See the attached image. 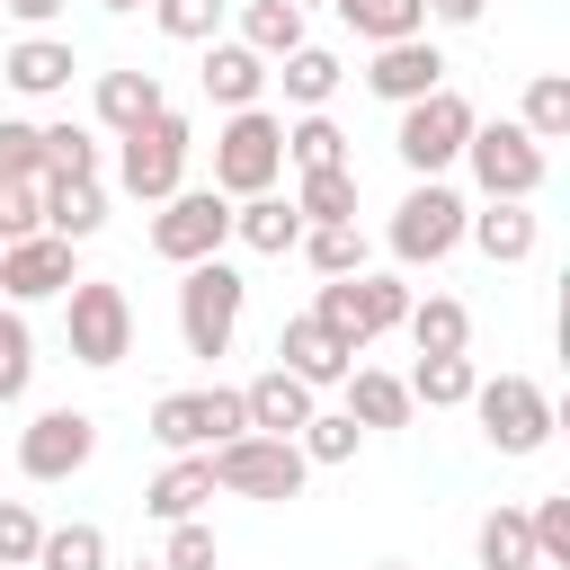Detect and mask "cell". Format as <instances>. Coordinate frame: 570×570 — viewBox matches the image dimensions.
Segmentation results:
<instances>
[{"instance_id": "1", "label": "cell", "mask_w": 570, "mask_h": 570, "mask_svg": "<svg viewBox=\"0 0 570 570\" xmlns=\"http://www.w3.org/2000/svg\"><path fill=\"white\" fill-rule=\"evenodd\" d=\"M187 151H196L187 116H178V107H160L151 125L116 134V187H125V196H142V205H169V196L187 187Z\"/></svg>"}, {"instance_id": "2", "label": "cell", "mask_w": 570, "mask_h": 570, "mask_svg": "<svg viewBox=\"0 0 570 570\" xmlns=\"http://www.w3.org/2000/svg\"><path fill=\"white\" fill-rule=\"evenodd\" d=\"M276 178H285V116H267V107L223 116V134H214V196H267Z\"/></svg>"}, {"instance_id": "3", "label": "cell", "mask_w": 570, "mask_h": 570, "mask_svg": "<svg viewBox=\"0 0 570 570\" xmlns=\"http://www.w3.org/2000/svg\"><path fill=\"white\" fill-rule=\"evenodd\" d=\"M240 303H249L240 267H223V258L178 267V338H187V356H223L232 330H240Z\"/></svg>"}, {"instance_id": "4", "label": "cell", "mask_w": 570, "mask_h": 570, "mask_svg": "<svg viewBox=\"0 0 570 570\" xmlns=\"http://www.w3.org/2000/svg\"><path fill=\"white\" fill-rule=\"evenodd\" d=\"M472 419H481V436L499 445V454H543L552 445V392L534 383V374H499V383H472V401H463Z\"/></svg>"}, {"instance_id": "5", "label": "cell", "mask_w": 570, "mask_h": 570, "mask_svg": "<svg viewBox=\"0 0 570 570\" xmlns=\"http://www.w3.org/2000/svg\"><path fill=\"white\" fill-rule=\"evenodd\" d=\"M205 463H214V490H232V499H303V481H312L294 436H232Z\"/></svg>"}, {"instance_id": "6", "label": "cell", "mask_w": 570, "mask_h": 570, "mask_svg": "<svg viewBox=\"0 0 570 570\" xmlns=\"http://www.w3.org/2000/svg\"><path fill=\"white\" fill-rule=\"evenodd\" d=\"M463 160H472V178H481V196L490 205H534V187H543V142L525 134V125H472V142H463Z\"/></svg>"}, {"instance_id": "7", "label": "cell", "mask_w": 570, "mask_h": 570, "mask_svg": "<svg viewBox=\"0 0 570 570\" xmlns=\"http://www.w3.org/2000/svg\"><path fill=\"white\" fill-rule=\"evenodd\" d=\"M62 338H71V365H125L134 356V303H125V285H107V276H80L71 285V312H62Z\"/></svg>"}, {"instance_id": "8", "label": "cell", "mask_w": 570, "mask_h": 570, "mask_svg": "<svg viewBox=\"0 0 570 570\" xmlns=\"http://www.w3.org/2000/svg\"><path fill=\"white\" fill-rule=\"evenodd\" d=\"M472 98L463 89H436V98H419V107H401V134H392V151H401V169L410 178H436L445 160H463V142H472Z\"/></svg>"}, {"instance_id": "9", "label": "cell", "mask_w": 570, "mask_h": 570, "mask_svg": "<svg viewBox=\"0 0 570 570\" xmlns=\"http://www.w3.org/2000/svg\"><path fill=\"white\" fill-rule=\"evenodd\" d=\"M312 321H330L347 347H365V338H383V330L410 321V285H401V276H321Z\"/></svg>"}, {"instance_id": "10", "label": "cell", "mask_w": 570, "mask_h": 570, "mask_svg": "<svg viewBox=\"0 0 570 570\" xmlns=\"http://www.w3.org/2000/svg\"><path fill=\"white\" fill-rule=\"evenodd\" d=\"M151 436L169 445V454H214V445H232V436H249V410H240V392H160L151 401Z\"/></svg>"}, {"instance_id": "11", "label": "cell", "mask_w": 570, "mask_h": 570, "mask_svg": "<svg viewBox=\"0 0 570 570\" xmlns=\"http://www.w3.org/2000/svg\"><path fill=\"white\" fill-rule=\"evenodd\" d=\"M463 214H472V205H463L445 178H419V187L401 196V214H392V258H401V267H436V258H454Z\"/></svg>"}, {"instance_id": "12", "label": "cell", "mask_w": 570, "mask_h": 570, "mask_svg": "<svg viewBox=\"0 0 570 570\" xmlns=\"http://www.w3.org/2000/svg\"><path fill=\"white\" fill-rule=\"evenodd\" d=\"M223 240H232V196H214V187H178V196L151 214V249H160L169 267L223 258Z\"/></svg>"}, {"instance_id": "13", "label": "cell", "mask_w": 570, "mask_h": 570, "mask_svg": "<svg viewBox=\"0 0 570 570\" xmlns=\"http://www.w3.org/2000/svg\"><path fill=\"white\" fill-rule=\"evenodd\" d=\"M89 454H98V419L89 410H36L27 436H18V472L27 481H71Z\"/></svg>"}, {"instance_id": "14", "label": "cell", "mask_w": 570, "mask_h": 570, "mask_svg": "<svg viewBox=\"0 0 570 570\" xmlns=\"http://www.w3.org/2000/svg\"><path fill=\"white\" fill-rule=\"evenodd\" d=\"M365 89H374L383 107H419V98H436V89H445V53H436L428 36L374 45V62H365Z\"/></svg>"}, {"instance_id": "15", "label": "cell", "mask_w": 570, "mask_h": 570, "mask_svg": "<svg viewBox=\"0 0 570 570\" xmlns=\"http://www.w3.org/2000/svg\"><path fill=\"white\" fill-rule=\"evenodd\" d=\"M276 365H285L294 383H312V392H321V383H347V374H356V347H347L330 321L294 312V321L276 330Z\"/></svg>"}, {"instance_id": "16", "label": "cell", "mask_w": 570, "mask_h": 570, "mask_svg": "<svg viewBox=\"0 0 570 570\" xmlns=\"http://www.w3.org/2000/svg\"><path fill=\"white\" fill-rule=\"evenodd\" d=\"M80 276H71V240H53V232H36V240H9L0 249V294L9 303H45V294H71Z\"/></svg>"}, {"instance_id": "17", "label": "cell", "mask_w": 570, "mask_h": 570, "mask_svg": "<svg viewBox=\"0 0 570 570\" xmlns=\"http://www.w3.org/2000/svg\"><path fill=\"white\" fill-rule=\"evenodd\" d=\"M463 240H472L490 267H525L534 240H543V223H534L525 205H481V214H463Z\"/></svg>"}, {"instance_id": "18", "label": "cell", "mask_w": 570, "mask_h": 570, "mask_svg": "<svg viewBox=\"0 0 570 570\" xmlns=\"http://www.w3.org/2000/svg\"><path fill=\"white\" fill-rule=\"evenodd\" d=\"M240 410H249V436H294L312 419V383H294L285 365H267L258 383H240Z\"/></svg>"}, {"instance_id": "19", "label": "cell", "mask_w": 570, "mask_h": 570, "mask_svg": "<svg viewBox=\"0 0 570 570\" xmlns=\"http://www.w3.org/2000/svg\"><path fill=\"white\" fill-rule=\"evenodd\" d=\"M0 71H9V89H18V98H53V89H71V71H80V62H71V45H62V36H18V45L0 53Z\"/></svg>"}, {"instance_id": "20", "label": "cell", "mask_w": 570, "mask_h": 570, "mask_svg": "<svg viewBox=\"0 0 570 570\" xmlns=\"http://www.w3.org/2000/svg\"><path fill=\"white\" fill-rule=\"evenodd\" d=\"M258 89H267V62H258L240 36H214V45H205V98L240 116V107H258Z\"/></svg>"}, {"instance_id": "21", "label": "cell", "mask_w": 570, "mask_h": 570, "mask_svg": "<svg viewBox=\"0 0 570 570\" xmlns=\"http://www.w3.org/2000/svg\"><path fill=\"white\" fill-rule=\"evenodd\" d=\"M45 232L71 240V249L98 240V232H107V187H98V178H45Z\"/></svg>"}, {"instance_id": "22", "label": "cell", "mask_w": 570, "mask_h": 570, "mask_svg": "<svg viewBox=\"0 0 570 570\" xmlns=\"http://www.w3.org/2000/svg\"><path fill=\"white\" fill-rule=\"evenodd\" d=\"M169 98H160V80L142 71V62H125V71H98V125L107 134H134V125H151Z\"/></svg>"}, {"instance_id": "23", "label": "cell", "mask_w": 570, "mask_h": 570, "mask_svg": "<svg viewBox=\"0 0 570 570\" xmlns=\"http://www.w3.org/2000/svg\"><path fill=\"white\" fill-rule=\"evenodd\" d=\"M232 240H249L258 258H285V249L303 240L294 196H276V187H267V196H240V205H232Z\"/></svg>"}, {"instance_id": "24", "label": "cell", "mask_w": 570, "mask_h": 570, "mask_svg": "<svg viewBox=\"0 0 570 570\" xmlns=\"http://www.w3.org/2000/svg\"><path fill=\"white\" fill-rule=\"evenodd\" d=\"M410 410H419V401H410L401 374H383V365H356V374H347V419H356V428H410Z\"/></svg>"}, {"instance_id": "25", "label": "cell", "mask_w": 570, "mask_h": 570, "mask_svg": "<svg viewBox=\"0 0 570 570\" xmlns=\"http://www.w3.org/2000/svg\"><path fill=\"white\" fill-rule=\"evenodd\" d=\"M205 499H214V463H205V454H178V463H169V472L142 490V508H151L160 525H187Z\"/></svg>"}, {"instance_id": "26", "label": "cell", "mask_w": 570, "mask_h": 570, "mask_svg": "<svg viewBox=\"0 0 570 570\" xmlns=\"http://www.w3.org/2000/svg\"><path fill=\"white\" fill-rule=\"evenodd\" d=\"M347 36L365 45H401V36H428V0H330Z\"/></svg>"}, {"instance_id": "27", "label": "cell", "mask_w": 570, "mask_h": 570, "mask_svg": "<svg viewBox=\"0 0 570 570\" xmlns=\"http://www.w3.org/2000/svg\"><path fill=\"white\" fill-rule=\"evenodd\" d=\"M401 330H410V347H419V356H463V347H472V312H463L454 294L410 303V321H401Z\"/></svg>"}, {"instance_id": "28", "label": "cell", "mask_w": 570, "mask_h": 570, "mask_svg": "<svg viewBox=\"0 0 570 570\" xmlns=\"http://www.w3.org/2000/svg\"><path fill=\"white\" fill-rule=\"evenodd\" d=\"M276 80H285V98H294L303 116H321V107H330V89H338L347 71H338V53H330V45H294V53L276 62Z\"/></svg>"}, {"instance_id": "29", "label": "cell", "mask_w": 570, "mask_h": 570, "mask_svg": "<svg viewBox=\"0 0 570 570\" xmlns=\"http://www.w3.org/2000/svg\"><path fill=\"white\" fill-rule=\"evenodd\" d=\"M240 45H249L258 62H285V53L303 45V9H294V0H240Z\"/></svg>"}, {"instance_id": "30", "label": "cell", "mask_w": 570, "mask_h": 570, "mask_svg": "<svg viewBox=\"0 0 570 570\" xmlns=\"http://www.w3.org/2000/svg\"><path fill=\"white\" fill-rule=\"evenodd\" d=\"M472 552H481V570H543V561H534V525H525V508H490L481 534H472Z\"/></svg>"}, {"instance_id": "31", "label": "cell", "mask_w": 570, "mask_h": 570, "mask_svg": "<svg viewBox=\"0 0 570 570\" xmlns=\"http://www.w3.org/2000/svg\"><path fill=\"white\" fill-rule=\"evenodd\" d=\"M321 276H365V232L356 223H303V240H294Z\"/></svg>"}, {"instance_id": "32", "label": "cell", "mask_w": 570, "mask_h": 570, "mask_svg": "<svg viewBox=\"0 0 570 570\" xmlns=\"http://www.w3.org/2000/svg\"><path fill=\"white\" fill-rule=\"evenodd\" d=\"M472 356H419L410 365V401H428V410H463L472 401Z\"/></svg>"}, {"instance_id": "33", "label": "cell", "mask_w": 570, "mask_h": 570, "mask_svg": "<svg viewBox=\"0 0 570 570\" xmlns=\"http://www.w3.org/2000/svg\"><path fill=\"white\" fill-rule=\"evenodd\" d=\"M27 570H116V561H107V534L98 525H45V543H36Z\"/></svg>"}, {"instance_id": "34", "label": "cell", "mask_w": 570, "mask_h": 570, "mask_svg": "<svg viewBox=\"0 0 570 570\" xmlns=\"http://www.w3.org/2000/svg\"><path fill=\"white\" fill-rule=\"evenodd\" d=\"M285 160L312 178V169H347V134L330 125V116H294L285 125Z\"/></svg>"}, {"instance_id": "35", "label": "cell", "mask_w": 570, "mask_h": 570, "mask_svg": "<svg viewBox=\"0 0 570 570\" xmlns=\"http://www.w3.org/2000/svg\"><path fill=\"white\" fill-rule=\"evenodd\" d=\"M294 214L303 223H356V169H312L294 187Z\"/></svg>"}, {"instance_id": "36", "label": "cell", "mask_w": 570, "mask_h": 570, "mask_svg": "<svg viewBox=\"0 0 570 570\" xmlns=\"http://www.w3.org/2000/svg\"><path fill=\"white\" fill-rule=\"evenodd\" d=\"M27 383H36V330L18 303H0V401H27Z\"/></svg>"}, {"instance_id": "37", "label": "cell", "mask_w": 570, "mask_h": 570, "mask_svg": "<svg viewBox=\"0 0 570 570\" xmlns=\"http://www.w3.org/2000/svg\"><path fill=\"white\" fill-rule=\"evenodd\" d=\"M45 178H98V134L71 125V116H53L45 125Z\"/></svg>"}, {"instance_id": "38", "label": "cell", "mask_w": 570, "mask_h": 570, "mask_svg": "<svg viewBox=\"0 0 570 570\" xmlns=\"http://www.w3.org/2000/svg\"><path fill=\"white\" fill-rule=\"evenodd\" d=\"M356 436H365V428H356L347 410H312V419L294 428V445H303V463H347V454H356Z\"/></svg>"}, {"instance_id": "39", "label": "cell", "mask_w": 570, "mask_h": 570, "mask_svg": "<svg viewBox=\"0 0 570 570\" xmlns=\"http://www.w3.org/2000/svg\"><path fill=\"white\" fill-rule=\"evenodd\" d=\"M517 125H525L534 142H561V134H570V80H561V71H543V80L525 89V116H517Z\"/></svg>"}, {"instance_id": "40", "label": "cell", "mask_w": 570, "mask_h": 570, "mask_svg": "<svg viewBox=\"0 0 570 570\" xmlns=\"http://www.w3.org/2000/svg\"><path fill=\"white\" fill-rule=\"evenodd\" d=\"M45 232V178H0V249Z\"/></svg>"}, {"instance_id": "41", "label": "cell", "mask_w": 570, "mask_h": 570, "mask_svg": "<svg viewBox=\"0 0 570 570\" xmlns=\"http://www.w3.org/2000/svg\"><path fill=\"white\" fill-rule=\"evenodd\" d=\"M151 27L178 45H214L223 36V0H151Z\"/></svg>"}, {"instance_id": "42", "label": "cell", "mask_w": 570, "mask_h": 570, "mask_svg": "<svg viewBox=\"0 0 570 570\" xmlns=\"http://www.w3.org/2000/svg\"><path fill=\"white\" fill-rule=\"evenodd\" d=\"M0 178H45V125L0 116Z\"/></svg>"}, {"instance_id": "43", "label": "cell", "mask_w": 570, "mask_h": 570, "mask_svg": "<svg viewBox=\"0 0 570 570\" xmlns=\"http://www.w3.org/2000/svg\"><path fill=\"white\" fill-rule=\"evenodd\" d=\"M36 543H45V517H36L27 499H0V570H27Z\"/></svg>"}, {"instance_id": "44", "label": "cell", "mask_w": 570, "mask_h": 570, "mask_svg": "<svg viewBox=\"0 0 570 570\" xmlns=\"http://www.w3.org/2000/svg\"><path fill=\"white\" fill-rule=\"evenodd\" d=\"M214 561H223V543H214V525H205V517L169 525V552H160V570H214Z\"/></svg>"}, {"instance_id": "45", "label": "cell", "mask_w": 570, "mask_h": 570, "mask_svg": "<svg viewBox=\"0 0 570 570\" xmlns=\"http://www.w3.org/2000/svg\"><path fill=\"white\" fill-rule=\"evenodd\" d=\"M0 9H9L27 36H45V18H62V0H0Z\"/></svg>"}, {"instance_id": "46", "label": "cell", "mask_w": 570, "mask_h": 570, "mask_svg": "<svg viewBox=\"0 0 570 570\" xmlns=\"http://www.w3.org/2000/svg\"><path fill=\"white\" fill-rule=\"evenodd\" d=\"M481 9H490V0H428V18H436V27H472Z\"/></svg>"}, {"instance_id": "47", "label": "cell", "mask_w": 570, "mask_h": 570, "mask_svg": "<svg viewBox=\"0 0 570 570\" xmlns=\"http://www.w3.org/2000/svg\"><path fill=\"white\" fill-rule=\"evenodd\" d=\"M98 9H142V0H98Z\"/></svg>"}, {"instance_id": "48", "label": "cell", "mask_w": 570, "mask_h": 570, "mask_svg": "<svg viewBox=\"0 0 570 570\" xmlns=\"http://www.w3.org/2000/svg\"><path fill=\"white\" fill-rule=\"evenodd\" d=\"M374 570H410V561H374Z\"/></svg>"}, {"instance_id": "49", "label": "cell", "mask_w": 570, "mask_h": 570, "mask_svg": "<svg viewBox=\"0 0 570 570\" xmlns=\"http://www.w3.org/2000/svg\"><path fill=\"white\" fill-rule=\"evenodd\" d=\"M125 570H160V561H125Z\"/></svg>"}]
</instances>
